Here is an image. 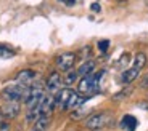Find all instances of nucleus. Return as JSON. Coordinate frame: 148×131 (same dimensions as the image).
<instances>
[{
    "mask_svg": "<svg viewBox=\"0 0 148 131\" xmlns=\"http://www.w3.org/2000/svg\"><path fill=\"white\" fill-rule=\"evenodd\" d=\"M87 101V96H79L76 91L69 90V88H61V90L56 93L55 102L58 109L61 110H68V109H76V107L82 106L84 102Z\"/></svg>",
    "mask_w": 148,
    "mask_h": 131,
    "instance_id": "obj_1",
    "label": "nucleus"
},
{
    "mask_svg": "<svg viewBox=\"0 0 148 131\" xmlns=\"http://www.w3.org/2000/svg\"><path fill=\"white\" fill-rule=\"evenodd\" d=\"M103 74H105V70H100V72H95V74L92 72L89 75L81 77V80L77 83V93H81V95H92L93 91H97Z\"/></svg>",
    "mask_w": 148,
    "mask_h": 131,
    "instance_id": "obj_2",
    "label": "nucleus"
},
{
    "mask_svg": "<svg viewBox=\"0 0 148 131\" xmlns=\"http://www.w3.org/2000/svg\"><path fill=\"white\" fill-rule=\"evenodd\" d=\"M29 93V85H23V83H15V85H10L3 90L2 96L5 98V101H24Z\"/></svg>",
    "mask_w": 148,
    "mask_h": 131,
    "instance_id": "obj_3",
    "label": "nucleus"
},
{
    "mask_svg": "<svg viewBox=\"0 0 148 131\" xmlns=\"http://www.w3.org/2000/svg\"><path fill=\"white\" fill-rule=\"evenodd\" d=\"M111 123H113V117L108 112H100V113L90 115L85 120V128L92 130V131H98V130H103V128L110 126Z\"/></svg>",
    "mask_w": 148,
    "mask_h": 131,
    "instance_id": "obj_4",
    "label": "nucleus"
},
{
    "mask_svg": "<svg viewBox=\"0 0 148 131\" xmlns=\"http://www.w3.org/2000/svg\"><path fill=\"white\" fill-rule=\"evenodd\" d=\"M55 62H56V67H58L60 70L68 72V70H71V67H73L74 62H76V53H73V51L61 53L60 56H56Z\"/></svg>",
    "mask_w": 148,
    "mask_h": 131,
    "instance_id": "obj_5",
    "label": "nucleus"
},
{
    "mask_svg": "<svg viewBox=\"0 0 148 131\" xmlns=\"http://www.w3.org/2000/svg\"><path fill=\"white\" fill-rule=\"evenodd\" d=\"M61 85H63V78L60 77L58 72H52L48 75L47 82H45V88L48 90V93H58L61 90Z\"/></svg>",
    "mask_w": 148,
    "mask_h": 131,
    "instance_id": "obj_6",
    "label": "nucleus"
},
{
    "mask_svg": "<svg viewBox=\"0 0 148 131\" xmlns=\"http://www.w3.org/2000/svg\"><path fill=\"white\" fill-rule=\"evenodd\" d=\"M55 107H56L55 96L52 93L50 95H44V98L40 101V115H52Z\"/></svg>",
    "mask_w": 148,
    "mask_h": 131,
    "instance_id": "obj_7",
    "label": "nucleus"
},
{
    "mask_svg": "<svg viewBox=\"0 0 148 131\" xmlns=\"http://www.w3.org/2000/svg\"><path fill=\"white\" fill-rule=\"evenodd\" d=\"M19 113V102L18 101H7V104L2 109V115L7 118H15Z\"/></svg>",
    "mask_w": 148,
    "mask_h": 131,
    "instance_id": "obj_8",
    "label": "nucleus"
},
{
    "mask_svg": "<svg viewBox=\"0 0 148 131\" xmlns=\"http://www.w3.org/2000/svg\"><path fill=\"white\" fill-rule=\"evenodd\" d=\"M50 123H52V118H50V115H40L36 122H34L31 131H48Z\"/></svg>",
    "mask_w": 148,
    "mask_h": 131,
    "instance_id": "obj_9",
    "label": "nucleus"
},
{
    "mask_svg": "<svg viewBox=\"0 0 148 131\" xmlns=\"http://www.w3.org/2000/svg\"><path fill=\"white\" fill-rule=\"evenodd\" d=\"M36 72L31 69H26V70H21V72L16 75V82H19V83L23 85H31L34 83V80H36Z\"/></svg>",
    "mask_w": 148,
    "mask_h": 131,
    "instance_id": "obj_10",
    "label": "nucleus"
},
{
    "mask_svg": "<svg viewBox=\"0 0 148 131\" xmlns=\"http://www.w3.org/2000/svg\"><path fill=\"white\" fill-rule=\"evenodd\" d=\"M138 72L140 70L138 69H135V67H130V69H127V70H124L122 72V75H121V80H122V83H132L135 78L138 77Z\"/></svg>",
    "mask_w": 148,
    "mask_h": 131,
    "instance_id": "obj_11",
    "label": "nucleus"
},
{
    "mask_svg": "<svg viewBox=\"0 0 148 131\" xmlns=\"http://www.w3.org/2000/svg\"><path fill=\"white\" fill-rule=\"evenodd\" d=\"M121 126L126 131H134L137 128V118L134 115H124V118L121 120Z\"/></svg>",
    "mask_w": 148,
    "mask_h": 131,
    "instance_id": "obj_12",
    "label": "nucleus"
},
{
    "mask_svg": "<svg viewBox=\"0 0 148 131\" xmlns=\"http://www.w3.org/2000/svg\"><path fill=\"white\" fill-rule=\"evenodd\" d=\"M93 69H95V62L89 59V61H85V62H82V64H81V67L77 69V75H81V77L89 75V74L93 72Z\"/></svg>",
    "mask_w": 148,
    "mask_h": 131,
    "instance_id": "obj_13",
    "label": "nucleus"
},
{
    "mask_svg": "<svg viewBox=\"0 0 148 131\" xmlns=\"http://www.w3.org/2000/svg\"><path fill=\"white\" fill-rule=\"evenodd\" d=\"M147 64V55L145 53H137L135 58H134V67L138 70H142V67Z\"/></svg>",
    "mask_w": 148,
    "mask_h": 131,
    "instance_id": "obj_14",
    "label": "nucleus"
},
{
    "mask_svg": "<svg viewBox=\"0 0 148 131\" xmlns=\"http://www.w3.org/2000/svg\"><path fill=\"white\" fill-rule=\"evenodd\" d=\"M77 80V70H68V74H64V78H63V83L64 86H71L74 82Z\"/></svg>",
    "mask_w": 148,
    "mask_h": 131,
    "instance_id": "obj_15",
    "label": "nucleus"
},
{
    "mask_svg": "<svg viewBox=\"0 0 148 131\" xmlns=\"http://www.w3.org/2000/svg\"><path fill=\"white\" fill-rule=\"evenodd\" d=\"M85 113H87V109H85V107H76V109L73 110V112H71V118H73V120H81L82 117L85 115Z\"/></svg>",
    "mask_w": 148,
    "mask_h": 131,
    "instance_id": "obj_16",
    "label": "nucleus"
},
{
    "mask_svg": "<svg viewBox=\"0 0 148 131\" xmlns=\"http://www.w3.org/2000/svg\"><path fill=\"white\" fill-rule=\"evenodd\" d=\"M0 56H2V58H11V56H15V50L0 45Z\"/></svg>",
    "mask_w": 148,
    "mask_h": 131,
    "instance_id": "obj_17",
    "label": "nucleus"
},
{
    "mask_svg": "<svg viewBox=\"0 0 148 131\" xmlns=\"http://www.w3.org/2000/svg\"><path fill=\"white\" fill-rule=\"evenodd\" d=\"M108 47H110V40H100L98 42V50L103 51V53L108 50Z\"/></svg>",
    "mask_w": 148,
    "mask_h": 131,
    "instance_id": "obj_18",
    "label": "nucleus"
},
{
    "mask_svg": "<svg viewBox=\"0 0 148 131\" xmlns=\"http://www.w3.org/2000/svg\"><path fill=\"white\" fill-rule=\"evenodd\" d=\"M0 131H10V123L5 120L0 122Z\"/></svg>",
    "mask_w": 148,
    "mask_h": 131,
    "instance_id": "obj_19",
    "label": "nucleus"
},
{
    "mask_svg": "<svg viewBox=\"0 0 148 131\" xmlns=\"http://www.w3.org/2000/svg\"><path fill=\"white\" fill-rule=\"evenodd\" d=\"M140 86H142V88H148V74L145 75V78H143V80H142Z\"/></svg>",
    "mask_w": 148,
    "mask_h": 131,
    "instance_id": "obj_20",
    "label": "nucleus"
},
{
    "mask_svg": "<svg viewBox=\"0 0 148 131\" xmlns=\"http://www.w3.org/2000/svg\"><path fill=\"white\" fill-rule=\"evenodd\" d=\"M90 10H92V11H95V13H98V11H100V5H98V3H92Z\"/></svg>",
    "mask_w": 148,
    "mask_h": 131,
    "instance_id": "obj_21",
    "label": "nucleus"
},
{
    "mask_svg": "<svg viewBox=\"0 0 148 131\" xmlns=\"http://www.w3.org/2000/svg\"><path fill=\"white\" fill-rule=\"evenodd\" d=\"M64 3H66V5H69V7H73V5L76 3V0H64Z\"/></svg>",
    "mask_w": 148,
    "mask_h": 131,
    "instance_id": "obj_22",
    "label": "nucleus"
},
{
    "mask_svg": "<svg viewBox=\"0 0 148 131\" xmlns=\"http://www.w3.org/2000/svg\"><path fill=\"white\" fill-rule=\"evenodd\" d=\"M143 107H145V109H148V102H147V104H143Z\"/></svg>",
    "mask_w": 148,
    "mask_h": 131,
    "instance_id": "obj_23",
    "label": "nucleus"
},
{
    "mask_svg": "<svg viewBox=\"0 0 148 131\" xmlns=\"http://www.w3.org/2000/svg\"><path fill=\"white\" fill-rule=\"evenodd\" d=\"M0 115H2V109H0Z\"/></svg>",
    "mask_w": 148,
    "mask_h": 131,
    "instance_id": "obj_24",
    "label": "nucleus"
}]
</instances>
